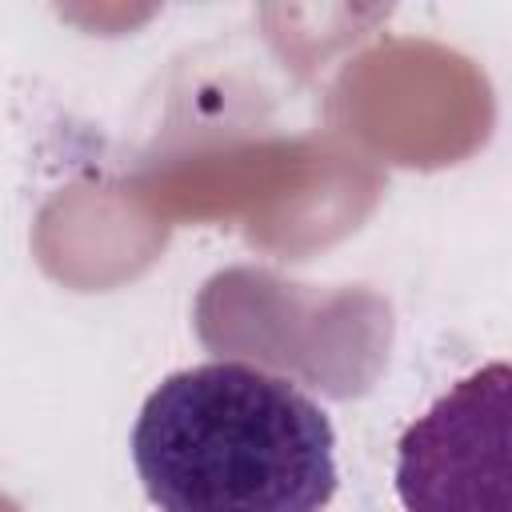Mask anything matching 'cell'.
I'll return each mask as SVG.
<instances>
[{
    "label": "cell",
    "mask_w": 512,
    "mask_h": 512,
    "mask_svg": "<svg viewBox=\"0 0 512 512\" xmlns=\"http://www.w3.org/2000/svg\"><path fill=\"white\" fill-rule=\"evenodd\" d=\"M132 464L160 512H324L336 496L328 412L244 360L164 376L136 416Z\"/></svg>",
    "instance_id": "obj_1"
},
{
    "label": "cell",
    "mask_w": 512,
    "mask_h": 512,
    "mask_svg": "<svg viewBox=\"0 0 512 512\" xmlns=\"http://www.w3.org/2000/svg\"><path fill=\"white\" fill-rule=\"evenodd\" d=\"M512 372L504 360L452 384L396 444L408 512H512Z\"/></svg>",
    "instance_id": "obj_2"
}]
</instances>
